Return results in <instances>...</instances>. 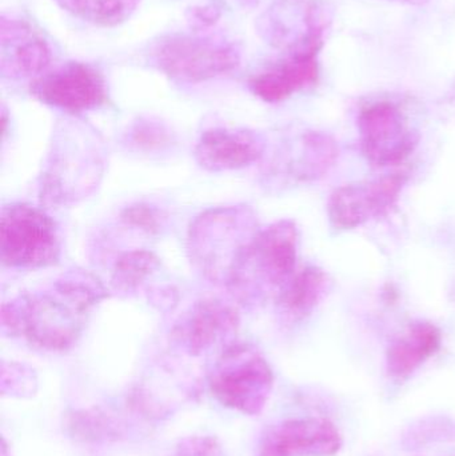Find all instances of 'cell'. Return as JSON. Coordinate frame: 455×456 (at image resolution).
<instances>
[{"mask_svg":"<svg viewBox=\"0 0 455 456\" xmlns=\"http://www.w3.org/2000/svg\"><path fill=\"white\" fill-rule=\"evenodd\" d=\"M69 428H71L74 436L83 439L106 438V436H115L118 434L115 423L99 412H77V414L71 415Z\"/></svg>","mask_w":455,"mask_h":456,"instance_id":"cell-21","label":"cell"},{"mask_svg":"<svg viewBox=\"0 0 455 456\" xmlns=\"http://www.w3.org/2000/svg\"><path fill=\"white\" fill-rule=\"evenodd\" d=\"M104 289L95 281L77 275L58 281L53 291L20 297L3 308V322L11 331L31 345L47 351L72 347L83 319L103 297Z\"/></svg>","mask_w":455,"mask_h":456,"instance_id":"cell-1","label":"cell"},{"mask_svg":"<svg viewBox=\"0 0 455 456\" xmlns=\"http://www.w3.org/2000/svg\"><path fill=\"white\" fill-rule=\"evenodd\" d=\"M338 428L321 418L283 420L262 436L258 456H334L341 450Z\"/></svg>","mask_w":455,"mask_h":456,"instance_id":"cell-10","label":"cell"},{"mask_svg":"<svg viewBox=\"0 0 455 456\" xmlns=\"http://www.w3.org/2000/svg\"><path fill=\"white\" fill-rule=\"evenodd\" d=\"M238 323L240 319L234 308L221 300H203L195 305L176 327L175 337L190 354L199 355L230 337Z\"/></svg>","mask_w":455,"mask_h":456,"instance_id":"cell-13","label":"cell"},{"mask_svg":"<svg viewBox=\"0 0 455 456\" xmlns=\"http://www.w3.org/2000/svg\"><path fill=\"white\" fill-rule=\"evenodd\" d=\"M171 456H224L216 439L211 436H192L184 439Z\"/></svg>","mask_w":455,"mask_h":456,"instance_id":"cell-26","label":"cell"},{"mask_svg":"<svg viewBox=\"0 0 455 456\" xmlns=\"http://www.w3.org/2000/svg\"><path fill=\"white\" fill-rule=\"evenodd\" d=\"M31 93L47 106L77 115L98 109L107 101V83L91 64L69 61L37 77Z\"/></svg>","mask_w":455,"mask_h":456,"instance_id":"cell-8","label":"cell"},{"mask_svg":"<svg viewBox=\"0 0 455 456\" xmlns=\"http://www.w3.org/2000/svg\"><path fill=\"white\" fill-rule=\"evenodd\" d=\"M406 179L405 174L395 173L339 187L328 203L331 226L342 231L354 230L384 216L397 203Z\"/></svg>","mask_w":455,"mask_h":456,"instance_id":"cell-9","label":"cell"},{"mask_svg":"<svg viewBox=\"0 0 455 456\" xmlns=\"http://www.w3.org/2000/svg\"><path fill=\"white\" fill-rule=\"evenodd\" d=\"M298 257V230L280 221L259 230L235 260L226 284L237 297L251 299L266 287H280L294 275Z\"/></svg>","mask_w":455,"mask_h":456,"instance_id":"cell-2","label":"cell"},{"mask_svg":"<svg viewBox=\"0 0 455 456\" xmlns=\"http://www.w3.org/2000/svg\"><path fill=\"white\" fill-rule=\"evenodd\" d=\"M11 366L10 372L3 369L2 372V393L3 395L16 396V398H26L34 395L37 391V379L32 371H27L23 366Z\"/></svg>","mask_w":455,"mask_h":456,"instance_id":"cell-23","label":"cell"},{"mask_svg":"<svg viewBox=\"0 0 455 456\" xmlns=\"http://www.w3.org/2000/svg\"><path fill=\"white\" fill-rule=\"evenodd\" d=\"M159 265V260L152 252L144 249L123 255L112 273V284L122 291H130L143 283Z\"/></svg>","mask_w":455,"mask_h":456,"instance_id":"cell-19","label":"cell"},{"mask_svg":"<svg viewBox=\"0 0 455 456\" xmlns=\"http://www.w3.org/2000/svg\"><path fill=\"white\" fill-rule=\"evenodd\" d=\"M328 284V275L321 268L306 267L294 273L278 295L280 313L294 321L310 315L322 302Z\"/></svg>","mask_w":455,"mask_h":456,"instance_id":"cell-16","label":"cell"},{"mask_svg":"<svg viewBox=\"0 0 455 456\" xmlns=\"http://www.w3.org/2000/svg\"><path fill=\"white\" fill-rule=\"evenodd\" d=\"M336 142L322 133H307L299 141L293 162L294 175L298 178L317 179L325 175L338 159Z\"/></svg>","mask_w":455,"mask_h":456,"instance_id":"cell-17","label":"cell"},{"mask_svg":"<svg viewBox=\"0 0 455 456\" xmlns=\"http://www.w3.org/2000/svg\"><path fill=\"white\" fill-rule=\"evenodd\" d=\"M130 141L138 149L150 151L167 146L171 142V134L160 123L142 120L131 130Z\"/></svg>","mask_w":455,"mask_h":456,"instance_id":"cell-22","label":"cell"},{"mask_svg":"<svg viewBox=\"0 0 455 456\" xmlns=\"http://www.w3.org/2000/svg\"><path fill=\"white\" fill-rule=\"evenodd\" d=\"M122 219L130 226L138 228L147 233H154L162 226V218L157 208L150 205H134L126 208L122 214Z\"/></svg>","mask_w":455,"mask_h":456,"instance_id":"cell-24","label":"cell"},{"mask_svg":"<svg viewBox=\"0 0 455 456\" xmlns=\"http://www.w3.org/2000/svg\"><path fill=\"white\" fill-rule=\"evenodd\" d=\"M158 69L176 82H207L232 74L240 64L234 45L190 35H171L157 43L151 53Z\"/></svg>","mask_w":455,"mask_h":456,"instance_id":"cell-6","label":"cell"},{"mask_svg":"<svg viewBox=\"0 0 455 456\" xmlns=\"http://www.w3.org/2000/svg\"><path fill=\"white\" fill-rule=\"evenodd\" d=\"M318 55L288 53V59L274 69L256 75L250 82L254 95L267 103H280L297 91L306 90L318 82Z\"/></svg>","mask_w":455,"mask_h":456,"instance_id":"cell-14","label":"cell"},{"mask_svg":"<svg viewBox=\"0 0 455 456\" xmlns=\"http://www.w3.org/2000/svg\"><path fill=\"white\" fill-rule=\"evenodd\" d=\"M254 219L240 208L203 214L190 230V251L206 275L226 283L235 260L256 236Z\"/></svg>","mask_w":455,"mask_h":456,"instance_id":"cell-4","label":"cell"},{"mask_svg":"<svg viewBox=\"0 0 455 456\" xmlns=\"http://www.w3.org/2000/svg\"><path fill=\"white\" fill-rule=\"evenodd\" d=\"M141 0H95L93 23L101 27H117L126 23L138 10Z\"/></svg>","mask_w":455,"mask_h":456,"instance_id":"cell-20","label":"cell"},{"mask_svg":"<svg viewBox=\"0 0 455 456\" xmlns=\"http://www.w3.org/2000/svg\"><path fill=\"white\" fill-rule=\"evenodd\" d=\"M262 157V143L254 134L229 128H211L200 135L195 159L208 171L240 170Z\"/></svg>","mask_w":455,"mask_h":456,"instance_id":"cell-12","label":"cell"},{"mask_svg":"<svg viewBox=\"0 0 455 456\" xmlns=\"http://www.w3.org/2000/svg\"><path fill=\"white\" fill-rule=\"evenodd\" d=\"M0 45V69L4 77L12 79L40 77L50 66V45L26 20L3 13Z\"/></svg>","mask_w":455,"mask_h":456,"instance_id":"cell-11","label":"cell"},{"mask_svg":"<svg viewBox=\"0 0 455 456\" xmlns=\"http://www.w3.org/2000/svg\"><path fill=\"white\" fill-rule=\"evenodd\" d=\"M208 386L223 406L245 415H258L269 403L274 374L256 348L232 345L216 361Z\"/></svg>","mask_w":455,"mask_h":456,"instance_id":"cell-3","label":"cell"},{"mask_svg":"<svg viewBox=\"0 0 455 456\" xmlns=\"http://www.w3.org/2000/svg\"><path fill=\"white\" fill-rule=\"evenodd\" d=\"M361 150L378 167L402 163L418 144V135L409 127L402 111L390 102L365 107L358 118Z\"/></svg>","mask_w":455,"mask_h":456,"instance_id":"cell-7","label":"cell"},{"mask_svg":"<svg viewBox=\"0 0 455 456\" xmlns=\"http://www.w3.org/2000/svg\"><path fill=\"white\" fill-rule=\"evenodd\" d=\"M392 2L402 3V4L409 5H425L430 2V0H392Z\"/></svg>","mask_w":455,"mask_h":456,"instance_id":"cell-28","label":"cell"},{"mask_svg":"<svg viewBox=\"0 0 455 456\" xmlns=\"http://www.w3.org/2000/svg\"><path fill=\"white\" fill-rule=\"evenodd\" d=\"M454 442L455 419L446 415H427L406 426L401 434L400 444L406 452H417Z\"/></svg>","mask_w":455,"mask_h":456,"instance_id":"cell-18","label":"cell"},{"mask_svg":"<svg viewBox=\"0 0 455 456\" xmlns=\"http://www.w3.org/2000/svg\"><path fill=\"white\" fill-rule=\"evenodd\" d=\"M0 252L5 267H48L61 256V240L55 222L40 208L13 205L2 213Z\"/></svg>","mask_w":455,"mask_h":456,"instance_id":"cell-5","label":"cell"},{"mask_svg":"<svg viewBox=\"0 0 455 456\" xmlns=\"http://www.w3.org/2000/svg\"><path fill=\"white\" fill-rule=\"evenodd\" d=\"M440 346L441 332L435 324L427 322L410 324L387 348V374L393 379H408L440 350Z\"/></svg>","mask_w":455,"mask_h":456,"instance_id":"cell-15","label":"cell"},{"mask_svg":"<svg viewBox=\"0 0 455 456\" xmlns=\"http://www.w3.org/2000/svg\"><path fill=\"white\" fill-rule=\"evenodd\" d=\"M61 10L77 18L87 19L91 20L93 16V4L95 0H53Z\"/></svg>","mask_w":455,"mask_h":456,"instance_id":"cell-27","label":"cell"},{"mask_svg":"<svg viewBox=\"0 0 455 456\" xmlns=\"http://www.w3.org/2000/svg\"><path fill=\"white\" fill-rule=\"evenodd\" d=\"M222 7L216 2L195 4L186 11L187 23L197 31L210 28L221 19Z\"/></svg>","mask_w":455,"mask_h":456,"instance_id":"cell-25","label":"cell"}]
</instances>
